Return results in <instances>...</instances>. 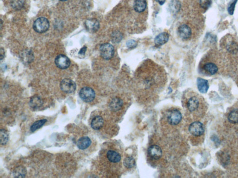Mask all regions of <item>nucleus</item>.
<instances>
[{"instance_id":"f257e3e1","label":"nucleus","mask_w":238,"mask_h":178,"mask_svg":"<svg viewBox=\"0 0 238 178\" xmlns=\"http://www.w3.org/2000/svg\"><path fill=\"white\" fill-rule=\"evenodd\" d=\"M49 28L48 20L45 17H40L37 19L33 24V29L36 32L43 33L48 30Z\"/></svg>"},{"instance_id":"f03ea898","label":"nucleus","mask_w":238,"mask_h":178,"mask_svg":"<svg viewBox=\"0 0 238 178\" xmlns=\"http://www.w3.org/2000/svg\"><path fill=\"white\" fill-rule=\"evenodd\" d=\"M79 96L81 100L86 102H91L95 99L96 92L95 91L89 87H84L80 90Z\"/></svg>"},{"instance_id":"7ed1b4c3","label":"nucleus","mask_w":238,"mask_h":178,"mask_svg":"<svg viewBox=\"0 0 238 178\" xmlns=\"http://www.w3.org/2000/svg\"><path fill=\"white\" fill-rule=\"evenodd\" d=\"M100 52L103 59L109 60L112 59L114 55V47L109 43H104L100 46Z\"/></svg>"},{"instance_id":"20e7f679","label":"nucleus","mask_w":238,"mask_h":178,"mask_svg":"<svg viewBox=\"0 0 238 178\" xmlns=\"http://www.w3.org/2000/svg\"><path fill=\"white\" fill-rule=\"evenodd\" d=\"M60 88L62 91L64 92L71 93L75 91L76 85L75 82L72 80L66 78L61 81Z\"/></svg>"},{"instance_id":"39448f33","label":"nucleus","mask_w":238,"mask_h":178,"mask_svg":"<svg viewBox=\"0 0 238 178\" xmlns=\"http://www.w3.org/2000/svg\"><path fill=\"white\" fill-rule=\"evenodd\" d=\"M189 131L194 136H201L204 133V126L202 123L195 122L192 123L189 126Z\"/></svg>"},{"instance_id":"423d86ee","label":"nucleus","mask_w":238,"mask_h":178,"mask_svg":"<svg viewBox=\"0 0 238 178\" xmlns=\"http://www.w3.org/2000/svg\"><path fill=\"white\" fill-rule=\"evenodd\" d=\"M182 119V115L180 111L177 110L171 111L168 117V121L172 125L178 124Z\"/></svg>"},{"instance_id":"0eeeda50","label":"nucleus","mask_w":238,"mask_h":178,"mask_svg":"<svg viewBox=\"0 0 238 178\" xmlns=\"http://www.w3.org/2000/svg\"><path fill=\"white\" fill-rule=\"evenodd\" d=\"M55 64L59 68L66 69L70 65L71 61L67 56L61 55L57 56L55 58Z\"/></svg>"},{"instance_id":"6e6552de","label":"nucleus","mask_w":238,"mask_h":178,"mask_svg":"<svg viewBox=\"0 0 238 178\" xmlns=\"http://www.w3.org/2000/svg\"><path fill=\"white\" fill-rule=\"evenodd\" d=\"M106 156L109 162L112 164L117 165L121 161V154L116 150H109L107 153Z\"/></svg>"},{"instance_id":"1a4fd4ad","label":"nucleus","mask_w":238,"mask_h":178,"mask_svg":"<svg viewBox=\"0 0 238 178\" xmlns=\"http://www.w3.org/2000/svg\"><path fill=\"white\" fill-rule=\"evenodd\" d=\"M100 23L96 19H87L85 21V27L88 32L94 33L97 32L100 28Z\"/></svg>"},{"instance_id":"9d476101","label":"nucleus","mask_w":238,"mask_h":178,"mask_svg":"<svg viewBox=\"0 0 238 178\" xmlns=\"http://www.w3.org/2000/svg\"><path fill=\"white\" fill-rule=\"evenodd\" d=\"M149 155L154 160H158L162 156V149L158 145H153L150 146L148 149Z\"/></svg>"},{"instance_id":"9b49d317","label":"nucleus","mask_w":238,"mask_h":178,"mask_svg":"<svg viewBox=\"0 0 238 178\" xmlns=\"http://www.w3.org/2000/svg\"><path fill=\"white\" fill-rule=\"evenodd\" d=\"M200 101L197 97H192L188 99L187 102V108L191 112H195L199 109Z\"/></svg>"},{"instance_id":"f8f14e48","label":"nucleus","mask_w":238,"mask_h":178,"mask_svg":"<svg viewBox=\"0 0 238 178\" xmlns=\"http://www.w3.org/2000/svg\"><path fill=\"white\" fill-rule=\"evenodd\" d=\"M180 36L183 39H187L191 36L192 31L189 26L183 24L180 26L178 29Z\"/></svg>"},{"instance_id":"ddd939ff","label":"nucleus","mask_w":238,"mask_h":178,"mask_svg":"<svg viewBox=\"0 0 238 178\" xmlns=\"http://www.w3.org/2000/svg\"><path fill=\"white\" fill-rule=\"evenodd\" d=\"M169 35L166 32L159 34L154 39V43L157 46L163 45L168 42Z\"/></svg>"},{"instance_id":"4468645a","label":"nucleus","mask_w":238,"mask_h":178,"mask_svg":"<svg viewBox=\"0 0 238 178\" xmlns=\"http://www.w3.org/2000/svg\"><path fill=\"white\" fill-rule=\"evenodd\" d=\"M91 143L92 142L91 139L89 137L84 136L79 139L77 143V145L80 149L85 150L90 146Z\"/></svg>"},{"instance_id":"2eb2a0df","label":"nucleus","mask_w":238,"mask_h":178,"mask_svg":"<svg viewBox=\"0 0 238 178\" xmlns=\"http://www.w3.org/2000/svg\"><path fill=\"white\" fill-rule=\"evenodd\" d=\"M104 120L101 116L95 117L91 121V125L92 128L95 130H99L103 127L104 125Z\"/></svg>"},{"instance_id":"dca6fc26","label":"nucleus","mask_w":238,"mask_h":178,"mask_svg":"<svg viewBox=\"0 0 238 178\" xmlns=\"http://www.w3.org/2000/svg\"><path fill=\"white\" fill-rule=\"evenodd\" d=\"M197 87L200 92L205 93L209 88L208 82V80L199 78L197 79Z\"/></svg>"},{"instance_id":"f3484780","label":"nucleus","mask_w":238,"mask_h":178,"mask_svg":"<svg viewBox=\"0 0 238 178\" xmlns=\"http://www.w3.org/2000/svg\"><path fill=\"white\" fill-rule=\"evenodd\" d=\"M21 60L24 63H30L34 59V55L31 50H25L21 55Z\"/></svg>"},{"instance_id":"a211bd4d","label":"nucleus","mask_w":238,"mask_h":178,"mask_svg":"<svg viewBox=\"0 0 238 178\" xmlns=\"http://www.w3.org/2000/svg\"><path fill=\"white\" fill-rule=\"evenodd\" d=\"M43 104V102L40 97L34 96L31 98L30 102V105L33 109L37 110L42 107Z\"/></svg>"},{"instance_id":"6ab92c4d","label":"nucleus","mask_w":238,"mask_h":178,"mask_svg":"<svg viewBox=\"0 0 238 178\" xmlns=\"http://www.w3.org/2000/svg\"><path fill=\"white\" fill-rule=\"evenodd\" d=\"M147 8L146 0H136L134 4V9L138 13H141L145 10Z\"/></svg>"},{"instance_id":"aec40b11","label":"nucleus","mask_w":238,"mask_h":178,"mask_svg":"<svg viewBox=\"0 0 238 178\" xmlns=\"http://www.w3.org/2000/svg\"><path fill=\"white\" fill-rule=\"evenodd\" d=\"M123 105V102L118 97L113 98L110 103V107L114 111H118L121 109Z\"/></svg>"},{"instance_id":"412c9836","label":"nucleus","mask_w":238,"mask_h":178,"mask_svg":"<svg viewBox=\"0 0 238 178\" xmlns=\"http://www.w3.org/2000/svg\"><path fill=\"white\" fill-rule=\"evenodd\" d=\"M204 69L211 75H214L218 71V68L214 64L209 63L204 65Z\"/></svg>"},{"instance_id":"4be33fe9","label":"nucleus","mask_w":238,"mask_h":178,"mask_svg":"<svg viewBox=\"0 0 238 178\" xmlns=\"http://www.w3.org/2000/svg\"><path fill=\"white\" fill-rule=\"evenodd\" d=\"M25 3L24 0H11L10 4L12 7L15 10H20L23 7Z\"/></svg>"},{"instance_id":"5701e85b","label":"nucleus","mask_w":238,"mask_h":178,"mask_svg":"<svg viewBox=\"0 0 238 178\" xmlns=\"http://www.w3.org/2000/svg\"><path fill=\"white\" fill-rule=\"evenodd\" d=\"M228 120L229 122L232 123H238V110H233L228 115Z\"/></svg>"},{"instance_id":"b1692460","label":"nucleus","mask_w":238,"mask_h":178,"mask_svg":"<svg viewBox=\"0 0 238 178\" xmlns=\"http://www.w3.org/2000/svg\"><path fill=\"white\" fill-rule=\"evenodd\" d=\"M47 120L46 119H43L40 120L35 122L31 126V131L35 132L39 128H41L47 122Z\"/></svg>"},{"instance_id":"393cba45","label":"nucleus","mask_w":238,"mask_h":178,"mask_svg":"<svg viewBox=\"0 0 238 178\" xmlns=\"http://www.w3.org/2000/svg\"><path fill=\"white\" fill-rule=\"evenodd\" d=\"M0 139L1 144L2 145H5L7 144L8 140V134L5 129H1L0 132Z\"/></svg>"},{"instance_id":"a878e982","label":"nucleus","mask_w":238,"mask_h":178,"mask_svg":"<svg viewBox=\"0 0 238 178\" xmlns=\"http://www.w3.org/2000/svg\"><path fill=\"white\" fill-rule=\"evenodd\" d=\"M26 174V169L22 167H17L14 171V175L15 177H24Z\"/></svg>"},{"instance_id":"bb28decb","label":"nucleus","mask_w":238,"mask_h":178,"mask_svg":"<svg viewBox=\"0 0 238 178\" xmlns=\"http://www.w3.org/2000/svg\"><path fill=\"white\" fill-rule=\"evenodd\" d=\"M124 165L127 168H132L136 165L135 160L132 157H127L124 159Z\"/></svg>"},{"instance_id":"cd10ccee","label":"nucleus","mask_w":238,"mask_h":178,"mask_svg":"<svg viewBox=\"0 0 238 178\" xmlns=\"http://www.w3.org/2000/svg\"><path fill=\"white\" fill-rule=\"evenodd\" d=\"M180 7L181 5L180 3L177 1H173L170 6L171 10L174 13H176L179 11L180 9Z\"/></svg>"},{"instance_id":"c85d7f7f","label":"nucleus","mask_w":238,"mask_h":178,"mask_svg":"<svg viewBox=\"0 0 238 178\" xmlns=\"http://www.w3.org/2000/svg\"><path fill=\"white\" fill-rule=\"evenodd\" d=\"M112 39L113 42L114 43H119L122 40V34L119 31L114 32L112 34Z\"/></svg>"},{"instance_id":"c756f323","label":"nucleus","mask_w":238,"mask_h":178,"mask_svg":"<svg viewBox=\"0 0 238 178\" xmlns=\"http://www.w3.org/2000/svg\"><path fill=\"white\" fill-rule=\"evenodd\" d=\"M211 0H200V5L202 8L207 9L210 6Z\"/></svg>"},{"instance_id":"7c9ffc66","label":"nucleus","mask_w":238,"mask_h":178,"mask_svg":"<svg viewBox=\"0 0 238 178\" xmlns=\"http://www.w3.org/2000/svg\"><path fill=\"white\" fill-rule=\"evenodd\" d=\"M237 0H233L231 4H230L228 8V11L229 14L233 15L234 14V10H235V6Z\"/></svg>"},{"instance_id":"2f4dec72","label":"nucleus","mask_w":238,"mask_h":178,"mask_svg":"<svg viewBox=\"0 0 238 178\" xmlns=\"http://www.w3.org/2000/svg\"><path fill=\"white\" fill-rule=\"evenodd\" d=\"M137 43L135 40H128L126 43V46L129 49H133L135 48L137 46Z\"/></svg>"},{"instance_id":"473e14b6","label":"nucleus","mask_w":238,"mask_h":178,"mask_svg":"<svg viewBox=\"0 0 238 178\" xmlns=\"http://www.w3.org/2000/svg\"><path fill=\"white\" fill-rule=\"evenodd\" d=\"M86 50H87V47H86V46H83V47H82V48H81V49H80L79 52V55H80V56L85 55Z\"/></svg>"},{"instance_id":"72a5a7b5","label":"nucleus","mask_w":238,"mask_h":178,"mask_svg":"<svg viewBox=\"0 0 238 178\" xmlns=\"http://www.w3.org/2000/svg\"><path fill=\"white\" fill-rule=\"evenodd\" d=\"M4 51L3 49L2 48L1 49V60H3V59L4 58Z\"/></svg>"},{"instance_id":"f704fd0d","label":"nucleus","mask_w":238,"mask_h":178,"mask_svg":"<svg viewBox=\"0 0 238 178\" xmlns=\"http://www.w3.org/2000/svg\"><path fill=\"white\" fill-rule=\"evenodd\" d=\"M155 1L159 3L161 5H163L166 2V0H155Z\"/></svg>"},{"instance_id":"c9c22d12","label":"nucleus","mask_w":238,"mask_h":178,"mask_svg":"<svg viewBox=\"0 0 238 178\" xmlns=\"http://www.w3.org/2000/svg\"><path fill=\"white\" fill-rule=\"evenodd\" d=\"M60 1H62V2H64V1H68V0H59Z\"/></svg>"}]
</instances>
